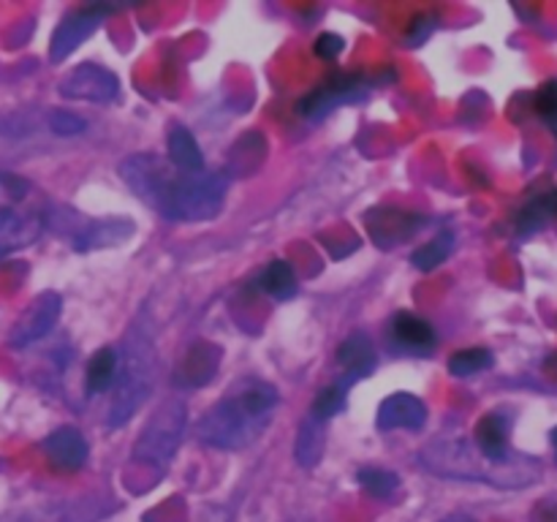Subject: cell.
Segmentation results:
<instances>
[{
  "instance_id": "1",
  "label": "cell",
  "mask_w": 557,
  "mask_h": 522,
  "mask_svg": "<svg viewBox=\"0 0 557 522\" xmlns=\"http://www.w3.org/2000/svg\"><path fill=\"white\" fill-rule=\"evenodd\" d=\"M123 183L150 210L174 223H201L221 215L228 194L223 172H185L156 152H136L120 163Z\"/></svg>"
},
{
  "instance_id": "2",
  "label": "cell",
  "mask_w": 557,
  "mask_h": 522,
  "mask_svg": "<svg viewBox=\"0 0 557 522\" xmlns=\"http://www.w3.org/2000/svg\"><path fill=\"white\" fill-rule=\"evenodd\" d=\"M281 406L275 386L256 375H243L226 389V395L199 419L196 435L201 444L223 451L248 449L264 435Z\"/></svg>"
},
{
  "instance_id": "3",
  "label": "cell",
  "mask_w": 557,
  "mask_h": 522,
  "mask_svg": "<svg viewBox=\"0 0 557 522\" xmlns=\"http://www.w3.org/2000/svg\"><path fill=\"white\" fill-rule=\"evenodd\" d=\"M422 465L446 478L466 482H487L498 487H525L536 482V462L520 460L517 465H495L479 449L466 440H435L422 451Z\"/></svg>"
},
{
  "instance_id": "4",
  "label": "cell",
  "mask_w": 557,
  "mask_h": 522,
  "mask_svg": "<svg viewBox=\"0 0 557 522\" xmlns=\"http://www.w3.org/2000/svg\"><path fill=\"white\" fill-rule=\"evenodd\" d=\"M152 375H156V348L150 337L134 326L125 335V346L120 351L117 381H114L112 408H109V427H120L128 422L152 389Z\"/></svg>"
},
{
  "instance_id": "5",
  "label": "cell",
  "mask_w": 557,
  "mask_h": 522,
  "mask_svg": "<svg viewBox=\"0 0 557 522\" xmlns=\"http://www.w3.org/2000/svg\"><path fill=\"white\" fill-rule=\"evenodd\" d=\"M185 424H188V406L183 397H169L147 427L141 430L139 440L134 446V457L139 462H147L152 468H166L172 462L174 451H177L180 440H183Z\"/></svg>"
},
{
  "instance_id": "6",
  "label": "cell",
  "mask_w": 557,
  "mask_h": 522,
  "mask_svg": "<svg viewBox=\"0 0 557 522\" xmlns=\"http://www.w3.org/2000/svg\"><path fill=\"white\" fill-rule=\"evenodd\" d=\"M370 90L368 76L362 74H332L321 82L319 87L308 92L302 101L297 103L299 114L310 120H321L324 114H330L332 109L343 107V103L362 101Z\"/></svg>"
},
{
  "instance_id": "7",
  "label": "cell",
  "mask_w": 557,
  "mask_h": 522,
  "mask_svg": "<svg viewBox=\"0 0 557 522\" xmlns=\"http://www.w3.org/2000/svg\"><path fill=\"white\" fill-rule=\"evenodd\" d=\"M58 92L69 101H90V103H109L117 98L120 82L109 69L98 63L76 65L74 71L60 79Z\"/></svg>"
},
{
  "instance_id": "8",
  "label": "cell",
  "mask_w": 557,
  "mask_h": 522,
  "mask_svg": "<svg viewBox=\"0 0 557 522\" xmlns=\"http://www.w3.org/2000/svg\"><path fill=\"white\" fill-rule=\"evenodd\" d=\"M109 14H114V9H103V5H87V9H76L65 14L63 22L54 27L52 41H49V60L63 63L69 54L79 49V44H85V38H90L98 30L103 16Z\"/></svg>"
},
{
  "instance_id": "9",
  "label": "cell",
  "mask_w": 557,
  "mask_h": 522,
  "mask_svg": "<svg viewBox=\"0 0 557 522\" xmlns=\"http://www.w3.org/2000/svg\"><path fill=\"white\" fill-rule=\"evenodd\" d=\"M60 310H63V299L58 291H44L38 294L30 302V308L20 315V321L11 330L9 343L14 348H27L30 343L44 340L49 332L58 326Z\"/></svg>"
},
{
  "instance_id": "10",
  "label": "cell",
  "mask_w": 557,
  "mask_h": 522,
  "mask_svg": "<svg viewBox=\"0 0 557 522\" xmlns=\"http://www.w3.org/2000/svg\"><path fill=\"white\" fill-rule=\"evenodd\" d=\"M476 449L495 465H517L525 457L511 455L509 435H511V417L504 411H490L479 419L476 424Z\"/></svg>"
},
{
  "instance_id": "11",
  "label": "cell",
  "mask_w": 557,
  "mask_h": 522,
  "mask_svg": "<svg viewBox=\"0 0 557 522\" xmlns=\"http://www.w3.org/2000/svg\"><path fill=\"white\" fill-rule=\"evenodd\" d=\"M44 226H47V212L41 207H20V210L9 212L0 221V256L14 253V250L27 248L41 237Z\"/></svg>"
},
{
  "instance_id": "12",
  "label": "cell",
  "mask_w": 557,
  "mask_h": 522,
  "mask_svg": "<svg viewBox=\"0 0 557 522\" xmlns=\"http://www.w3.org/2000/svg\"><path fill=\"white\" fill-rule=\"evenodd\" d=\"M41 449L44 455H47V460L52 462L54 468H60V471H79L87 462V455H90L85 435L76 427H71V424L52 430V433L41 440Z\"/></svg>"
},
{
  "instance_id": "13",
  "label": "cell",
  "mask_w": 557,
  "mask_h": 522,
  "mask_svg": "<svg viewBox=\"0 0 557 522\" xmlns=\"http://www.w3.org/2000/svg\"><path fill=\"white\" fill-rule=\"evenodd\" d=\"M218 364H221V346L205 340L194 343L174 370V384L183 389L205 386L218 373Z\"/></svg>"
},
{
  "instance_id": "14",
  "label": "cell",
  "mask_w": 557,
  "mask_h": 522,
  "mask_svg": "<svg viewBox=\"0 0 557 522\" xmlns=\"http://www.w3.org/2000/svg\"><path fill=\"white\" fill-rule=\"evenodd\" d=\"M428 422V406L419 400L411 391H397V395L386 397L379 408V430L389 433V430H422Z\"/></svg>"
},
{
  "instance_id": "15",
  "label": "cell",
  "mask_w": 557,
  "mask_h": 522,
  "mask_svg": "<svg viewBox=\"0 0 557 522\" xmlns=\"http://www.w3.org/2000/svg\"><path fill=\"white\" fill-rule=\"evenodd\" d=\"M392 340L408 353H417V357H428V353L435 351V343H438V335H435L433 324L424 321L422 315L417 313H395L392 319Z\"/></svg>"
},
{
  "instance_id": "16",
  "label": "cell",
  "mask_w": 557,
  "mask_h": 522,
  "mask_svg": "<svg viewBox=\"0 0 557 522\" xmlns=\"http://www.w3.org/2000/svg\"><path fill=\"white\" fill-rule=\"evenodd\" d=\"M337 362L346 370V375H343L341 381H346L348 386L368 378L375 370V364H379L373 340H370L364 332H354V335L346 337V340L341 343V348H337Z\"/></svg>"
},
{
  "instance_id": "17",
  "label": "cell",
  "mask_w": 557,
  "mask_h": 522,
  "mask_svg": "<svg viewBox=\"0 0 557 522\" xmlns=\"http://www.w3.org/2000/svg\"><path fill=\"white\" fill-rule=\"evenodd\" d=\"M131 232H134V223L120 221V217H112V221H82L79 228L71 234V245H74V250L85 253V250L120 245L123 239L131 237Z\"/></svg>"
},
{
  "instance_id": "18",
  "label": "cell",
  "mask_w": 557,
  "mask_h": 522,
  "mask_svg": "<svg viewBox=\"0 0 557 522\" xmlns=\"http://www.w3.org/2000/svg\"><path fill=\"white\" fill-rule=\"evenodd\" d=\"M117 368H120V351L112 346L98 348L90 357L85 370V389L87 395L96 397L103 391L114 389V381H117Z\"/></svg>"
},
{
  "instance_id": "19",
  "label": "cell",
  "mask_w": 557,
  "mask_h": 522,
  "mask_svg": "<svg viewBox=\"0 0 557 522\" xmlns=\"http://www.w3.org/2000/svg\"><path fill=\"white\" fill-rule=\"evenodd\" d=\"M169 161L185 172H205V152L185 125H172L166 134Z\"/></svg>"
},
{
  "instance_id": "20",
  "label": "cell",
  "mask_w": 557,
  "mask_h": 522,
  "mask_svg": "<svg viewBox=\"0 0 557 522\" xmlns=\"http://www.w3.org/2000/svg\"><path fill=\"white\" fill-rule=\"evenodd\" d=\"M259 286H261V291H267L272 299H277V302H283V299H292L294 294L299 291L297 272H294V266L288 264L286 259H272L270 264L261 270Z\"/></svg>"
},
{
  "instance_id": "21",
  "label": "cell",
  "mask_w": 557,
  "mask_h": 522,
  "mask_svg": "<svg viewBox=\"0 0 557 522\" xmlns=\"http://www.w3.org/2000/svg\"><path fill=\"white\" fill-rule=\"evenodd\" d=\"M495 357L490 348L484 346H471L462 348V351H455L449 357V373L457 375V378H471V375L484 373V370L493 368Z\"/></svg>"
},
{
  "instance_id": "22",
  "label": "cell",
  "mask_w": 557,
  "mask_h": 522,
  "mask_svg": "<svg viewBox=\"0 0 557 522\" xmlns=\"http://www.w3.org/2000/svg\"><path fill=\"white\" fill-rule=\"evenodd\" d=\"M553 217H557V188L549 190V194L536 196L533 201H528L525 210L517 217V228H520L522 234L536 232V228H542L544 223L553 221Z\"/></svg>"
},
{
  "instance_id": "23",
  "label": "cell",
  "mask_w": 557,
  "mask_h": 522,
  "mask_svg": "<svg viewBox=\"0 0 557 522\" xmlns=\"http://www.w3.org/2000/svg\"><path fill=\"white\" fill-rule=\"evenodd\" d=\"M33 185L16 174H0V221L30 201Z\"/></svg>"
},
{
  "instance_id": "24",
  "label": "cell",
  "mask_w": 557,
  "mask_h": 522,
  "mask_svg": "<svg viewBox=\"0 0 557 522\" xmlns=\"http://www.w3.org/2000/svg\"><path fill=\"white\" fill-rule=\"evenodd\" d=\"M351 386L346 384V381H335L332 386H324V389L315 395L313 406H310V417L319 419V422H326V419H332L335 413H341L343 408H346V395Z\"/></svg>"
},
{
  "instance_id": "25",
  "label": "cell",
  "mask_w": 557,
  "mask_h": 522,
  "mask_svg": "<svg viewBox=\"0 0 557 522\" xmlns=\"http://www.w3.org/2000/svg\"><path fill=\"white\" fill-rule=\"evenodd\" d=\"M321 451H324V422L308 417V422H305L302 430H299L297 460L302 462V465H313V462L321 457Z\"/></svg>"
},
{
  "instance_id": "26",
  "label": "cell",
  "mask_w": 557,
  "mask_h": 522,
  "mask_svg": "<svg viewBox=\"0 0 557 522\" xmlns=\"http://www.w3.org/2000/svg\"><path fill=\"white\" fill-rule=\"evenodd\" d=\"M451 250H455V234L444 232V234H438L433 243L422 245V248H419L417 253L411 256V261H413V266H417V270L430 272V270H435V266L444 264V261L449 259Z\"/></svg>"
},
{
  "instance_id": "27",
  "label": "cell",
  "mask_w": 557,
  "mask_h": 522,
  "mask_svg": "<svg viewBox=\"0 0 557 522\" xmlns=\"http://www.w3.org/2000/svg\"><path fill=\"white\" fill-rule=\"evenodd\" d=\"M357 478L370 495H375V498H389V495L400 487L397 473L384 471V468H362V471L357 473Z\"/></svg>"
},
{
  "instance_id": "28",
  "label": "cell",
  "mask_w": 557,
  "mask_h": 522,
  "mask_svg": "<svg viewBox=\"0 0 557 522\" xmlns=\"http://www.w3.org/2000/svg\"><path fill=\"white\" fill-rule=\"evenodd\" d=\"M533 109H536L539 117L547 123V128L557 136V79H549L547 85H542L533 96Z\"/></svg>"
},
{
  "instance_id": "29",
  "label": "cell",
  "mask_w": 557,
  "mask_h": 522,
  "mask_svg": "<svg viewBox=\"0 0 557 522\" xmlns=\"http://www.w3.org/2000/svg\"><path fill=\"white\" fill-rule=\"evenodd\" d=\"M49 130L58 136H79L87 130V120H82L74 112H65V109H58V112L49 114Z\"/></svg>"
},
{
  "instance_id": "30",
  "label": "cell",
  "mask_w": 557,
  "mask_h": 522,
  "mask_svg": "<svg viewBox=\"0 0 557 522\" xmlns=\"http://www.w3.org/2000/svg\"><path fill=\"white\" fill-rule=\"evenodd\" d=\"M313 49L321 60H337L343 54V49H346V38L337 36V33H321L315 38Z\"/></svg>"
},
{
  "instance_id": "31",
  "label": "cell",
  "mask_w": 557,
  "mask_h": 522,
  "mask_svg": "<svg viewBox=\"0 0 557 522\" xmlns=\"http://www.w3.org/2000/svg\"><path fill=\"white\" fill-rule=\"evenodd\" d=\"M428 20H430V16H428ZM428 20H417V22H411L413 33H408V47H419V44L428 41L430 33L435 30V22H428Z\"/></svg>"
},
{
  "instance_id": "32",
  "label": "cell",
  "mask_w": 557,
  "mask_h": 522,
  "mask_svg": "<svg viewBox=\"0 0 557 522\" xmlns=\"http://www.w3.org/2000/svg\"><path fill=\"white\" fill-rule=\"evenodd\" d=\"M403 221H406V232H413V215H403ZM389 228H395V221H384V228H373L375 243L384 245L386 237H389Z\"/></svg>"
},
{
  "instance_id": "33",
  "label": "cell",
  "mask_w": 557,
  "mask_h": 522,
  "mask_svg": "<svg viewBox=\"0 0 557 522\" xmlns=\"http://www.w3.org/2000/svg\"><path fill=\"white\" fill-rule=\"evenodd\" d=\"M441 522H476L471 514H462V511H455V514H446Z\"/></svg>"
},
{
  "instance_id": "34",
  "label": "cell",
  "mask_w": 557,
  "mask_h": 522,
  "mask_svg": "<svg viewBox=\"0 0 557 522\" xmlns=\"http://www.w3.org/2000/svg\"><path fill=\"white\" fill-rule=\"evenodd\" d=\"M549 444H553V449H555V460H557V427L553 430V433H549Z\"/></svg>"
}]
</instances>
